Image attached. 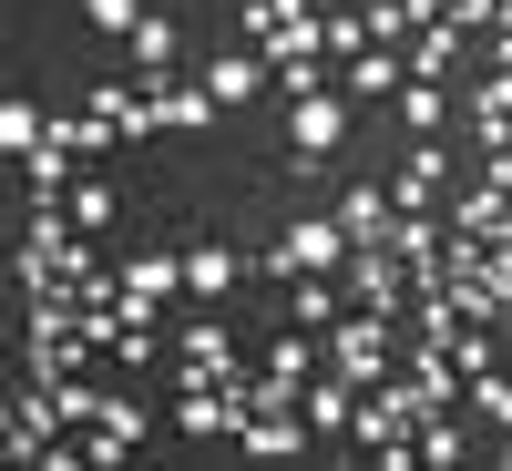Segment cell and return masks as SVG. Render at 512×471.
<instances>
[{
    "label": "cell",
    "mask_w": 512,
    "mask_h": 471,
    "mask_svg": "<svg viewBox=\"0 0 512 471\" xmlns=\"http://www.w3.org/2000/svg\"><path fill=\"white\" fill-rule=\"evenodd\" d=\"M297 410H308V431H328V441H349L359 431V390H349V379H318V390H297Z\"/></svg>",
    "instance_id": "9c48e42d"
},
{
    "label": "cell",
    "mask_w": 512,
    "mask_h": 471,
    "mask_svg": "<svg viewBox=\"0 0 512 471\" xmlns=\"http://www.w3.org/2000/svg\"><path fill=\"white\" fill-rule=\"evenodd\" d=\"M123 41H134V82H164V62H175V21H164V11H144Z\"/></svg>",
    "instance_id": "e0dca14e"
},
{
    "label": "cell",
    "mask_w": 512,
    "mask_h": 471,
    "mask_svg": "<svg viewBox=\"0 0 512 471\" xmlns=\"http://www.w3.org/2000/svg\"><path fill=\"white\" fill-rule=\"evenodd\" d=\"M400 123H410V134H441V123H451V93H441V82H400Z\"/></svg>",
    "instance_id": "d6986e66"
},
{
    "label": "cell",
    "mask_w": 512,
    "mask_h": 471,
    "mask_svg": "<svg viewBox=\"0 0 512 471\" xmlns=\"http://www.w3.org/2000/svg\"><path fill=\"white\" fill-rule=\"evenodd\" d=\"M400 82H410V62L390 52V41H369L359 62H338V93H359V103H369V93H400Z\"/></svg>",
    "instance_id": "4fadbf2b"
},
{
    "label": "cell",
    "mask_w": 512,
    "mask_h": 471,
    "mask_svg": "<svg viewBox=\"0 0 512 471\" xmlns=\"http://www.w3.org/2000/svg\"><path fill=\"white\" fill-rule=\"evenodd\" d=\"M267 52H216V62H205V93H216V103H256V93H267Z\"/></svg>",
    "instance_id": "8fae6325"
},
{
    "label": "cell",
    "mask_w": 512,
    "mask_h": 471,
    "mask_svg": "<svg viewBox=\"0 0 512 471\" xmlns=\"http://www.w3.org/2000/svg\"><path fill=\"white\" fill-rule=\"evenodd\" d=\"M461 52H472V31H461L451 11H431L410 41H400V62H410V82H441V72H461Z\"/></svg>",
    "instance_id": "5b68a950"
},
{
    "label": "cell",
    "mask_w": 512,
    "mask_h": 471,
    "mask_svg": "<svg viewBox=\"0 0 512 471\" xmlns=\"http://www.w3.org/2000/svg\"><path fill=\"white\" fill-rule=\"evenodd\" d=\"M287 318L297 328H338V287L328 277H287Z\"/></svg>",
    "instance_id": "ac0fdd59"
},
{
    "label": "cell",
    "mask_w": 512,
    "mask_h": 471,
    "mask_svg": "<svg viewBox=\"0 0 512 471\" xmlns=\"http://www.w3.org/2000/svg\"><path fill=\"white\" fill-rule=\"evenodd\" d=\"M400 349H410V318H390V308H349L328 328V369L349 379V390H379V379L400 369Z\"/></svg>",
    "instance_id": "6da1fadb"
},
{
    "label": "cell",
    "mask_w": 512,
    "mask_h": 471,
    "mask_svg": "<svg viewBox=\"0 0 512 471\" xmlns=\"http://www.w3.org/2000/svg\"><path fill=\"white\" fill-rule=\"evenodd\" d=\"M369 52V11H328V62H359Z\"/></svg>",
    "instance_id": "603a6c76"
},
{
    "label": "cell",
    "mask_w": 512,
    "mask_h": 471,
    "mask_svg": "<svg viewBox=\"0 0 512 471\" xmlns=\"http://www.w3.org/2000/svg\"><path fill=\"white\" fill-rule=\"evenodd\" d=\"M236 441H246L256 461H297V451H308V410H256Z\"/></svg>",
    "instance_id": "30bf717a"
},
{
    "label": "cell",
    "mask_w": 512,
    "mask_h": 471,
    "mask_svg": "<svg viewBox=\"0 0 512 471\" xmlns=\"http://www.w3.org/2000/svg\"><path fill=\"white\" fill-rule=\"evenodd\" d=\"M144 431H154V410H134L123 390H103V431H93V461H123V451H134Z\"/></svg>",
    "instance_id": "5bb4252c"
},
{
    "label": "cell",
    "mask_w": 512,
    "mask_h": 471,
    "mask_svg": "<svg viewBox=\"0 0 512 471\" xmlns=\"http://www.w3.org/2000/svg\"><path fill=\"white\" fill-rule=\"evenodd\" d=\"M175 369H185V379H246V369H236V338H226V318H216V308L175 328Z\"/></svg>",
    "instance_id": "3957f363"
},
{
    "label": "cell",
    "mask_w": 512,
    "mask_h": 471,
    "mask_svg": "<svg viewBox=\"0 0 512 471\" xmlns=\"http://www.w3.org/2000/svg\"><path fill=\"white\" fill-rule=\"evenodd\" d=\"M338 134H349V103H338V93H308V103H287V144L308 154V164H318Z\"/></svg>",
    "instance_id": "ba28073f"
},
{
    "label": "cell",
    "mask_w": 512,
    "mask_h": 471,
    "mask_svg": "<svg viewBox=\"0 0 512 471\" xmlns=\"http://www.w3.org/2000/svg\"><path fill=\"white\" fill-rule=\"evenodd\" d=\"M52 144H72V154H82V164H103V154H113V144H123V134H113V123H103V113H93V103H82V113H52Z\"/></svg>",
    "instance_id": "2e32d148"
},
{
    "label": "cell",
    "mask_w": 512,
    "mask_h": 471,
    "mask_svg": "<svg viewBox=\"0 0 512 471\" xmlns=\"http://www.w3.org/2000/svg\"><path fill=\"white\" fill-rule=\"evenodd\" d=\"M154 113H164V134H205L226 103L205 93V82H154Z\"/></svg>",
    "instance_id": "7c38bea8"
},
{
    "label": "cell",
    "mask_w": 512,
    "mask_h": 471,
    "mask_svg": "<svg viewBox=\"0 0 512 471\" xmlns=\"http://www.w3.org/2000/svg\"><path fill=\"white\" fill-rule=\"evenodd\" d=\"M461 451H472V441H461V420H451V410L420 420V461H461Z\"/></svg>",
    "instance_id": "cb8c5ba5"
},
{
    "label": "cell",
    "mask_w": 512,
    "mask_h": 471,
    "mask_svg": "<svg viewBox=\"0 0 512 471\" xmlns=\"http://www.w3.org/2000/svg\"><path fill=\"white\" fill-rule=\"evenodd\" d=\"M236 267H246V256H226L216 236H205V246H185V297H205V308H216V297L236 287Z\"/></svg>",
    "instance_id": "9a60e30c"
},
{
    "label": "cell",
    "mask_w": 512,
    "mask_h": 471,
    "mask_svg": "<svg viewBox=\"0 0 512 471\" xmlns=\"http://www.w3.org/2000/svg\"><path fill=\"white\" fill-rule=\"evenodd\" d=\"M82 21H93V31H134L144 0H82Z\"/></svg>",
    "instance_id": "d4e9b609"
},
{
    "label": "cell",
    "mask_w": 512,
    "mask_h": 471,
    "mask_svg": "<svg viewBox=\"0 0 512 471\" xmlns=\"http://www.w3.org/2000/svg\"><path fill=\"white\" fill-rule=\"evenodd\" d=\"M41 134H52V113H31L21 93H11V103H0V144H11V154H31Z\"/></svg>",
    "instance_id": "7402d4cb"
},
{
    "label": "cell",
    "mask_w": 512,
    "mask_h": 471,
    "mask_svg": "<svg viewBox=\"0 0 512 471\" xmlns=\"http://www.w3.org/2000/svg\"><path fill=\"white\" fill-rule=\"evenodd\" d=\"M390 195H400V216H441V195H451V154H441V134H420V154L390 175Z\"/></svg>",
    "instance_id": "277c9868"
},
{
    "label": "cell",
    "mask_w": 512,
    "mask_h": 471,
    "mask_svg": "<svg viewBox=\"0 0 512 471\" xmlns=\"http://www.w3.org/2000/svg\"><path fill=\"white\" fill-rule=\"evenodd\" d=\"M113 277H123V308H134V318H154V308H164V297H175V287H185V256H123V267H113Z\"/></svg>",
    "instance_id": "52a82bcc"
},
{
    "label": "cell",
    "mask_w": 512,
    "mask_h": 471,
    "mask_svg": "<svg viewBox=\"0 0 512 471\" xmlns=\"http://www.w3.org/2000/svg\"><path fill=\"white\" fill-rule=\"evenodd\" d=\"M338 226H349V246H390V236H400V195L359 175L349 195H338Z\"/></svg>",
    "instance_id": "8992f818"
},
{
    "label": "cell",
    "mask_w": 512,
    "mask_h": 471,
    "mask_svg": "<svg viewBox=\"0 0 512 471\" xmlns=\"http://www.w3.org/2000/svg\"><path fill=\"white\" fill-rule=\"evenodd\" d=\"M267 369L287 379V390H308V369H318V349H308V328H297V318H287V338L267 349Z\"/></svg>",
    "instance_id": "ffe728a7"
},
{
    "label": "cell",
    "mask_w": 512,
    "mask_h": 471,
    "mask_svg": "<svg viewBox=\"0 0 512 471\" xmlns=\"http://www.w3.org/2000/svg\"><path fill=\"white\" fill-rule=\"evenodd\" d=\"M349 226L338 216H297L287 236H277V256H246V267H267V277H328V267H349Z\"/></svg>",
    "instance_id": "7a4b0ae2"
},
{
    "label": "cell",
    "mask_w": 512,
    "mask_h": 471,
    "mask_svg": "<svg viewBox=\"0 0 512 471\" xmlns=\"http://www.w3.org/2000/svg\"><path fill=\"white\" fill-rule=\"evenodd\" d=\"M62 205H72V226H82V236H93V226H113V205H123V195H113L103 175H82V185H72Z\"/></svg>",
    "instance_id": "44dd1931"
}]
</instances>
